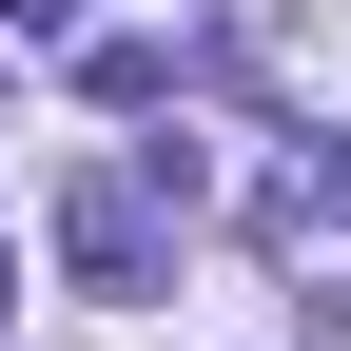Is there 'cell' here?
<instances>
[{
	"label": "cell",
	"mask_w": 351,
	"mask_h": 351,
	"mask_svg": "<svg viewBox=\"0 0 351 351\" xmlns=\"http://www.w3.org/2000/svg\"><path fill=\"white\" fill-rule=\"evenodd\" d=\"M0 293H20V254H0Z\"/></svg>",
	"instance_id": "cell-5"
},
{
	"label": "cell",
	"mask_w": 351,
	"mask_h": 351,
	"mask_svg": "<svg viewBox=\"0 0 351 351\" xmlns=\"http://www.w3.org/2000/svg\"><path fill=\"white\" fill-rule=\"evenodd\" d=\"M332 215H351V137H293L274 176H254V234H274V254H313Z\"/></svg>",
	"instance_id": "cell-2"
},
{
	"label": "cell",
	"mask_w": 351,
	"mask_h": 351,
	"mask_svg": "<svg viewBox=\"0 0 351 351\" xmlns=\"http://www.w3.org/2000/svg\"><path fill=\"white\" fill-rule=\"evenodd\" d=\"M78 78H98L117 117H156V98H176V39H98V59H78Z\"/></svg>",
	"instance_id": "cell-3"
},
{
	"label": "cell",
	"mask_w": 351,
	"mask_h": 351,
	"mask_svg": "<svg viewBox=\"0 0 351 351\" xmlns=\"http://www.w3.org/2000/svg\"><path fill=\"white\" fill-rule=\"evenodd\" d=\"M59 254H78L98 293H137V274H156V195H137V176H78V195H59Z\"/></svg>",
	"instance_id": "cell-1"
},
{
	"label": "cell",
	"mask_w": 351,
	"mask_h": 351,
	"mask_svg": "<svg viewBox=\"0 0 351 351\" xmlns=\"http://www.w3.org/2000/svg\"><path fill=\"white\" fill-rule=\"evenodd\" d=\"M59 20H78V0H0V39H59Z\"/></svg>",
	"instance_id": "cell-4"
}]
</instances>
